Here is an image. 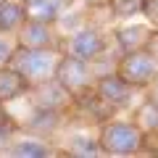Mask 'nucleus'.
Listing matches in <instances>:
<instances>
[{
	"label": "nucleus",
	"mask_w": 158,
	"mask_h": 158,
	"mask_svg": "<svg viewBox=\"0 0 158 158\" xmlns=\"http://www.w3.org/2000/svg\"><path fill=\"white\" fill-rule=\"evenodd\" d=\"M63 58V50L56 48H24L19 45L11 58V66L27 79L29 85H42L48 79L56 77V69Z\"/></svg>",
	"instance_id": "obj_2"
},
{
	"label": "nucleus",
	"mask_w": 158,
	"mask_h": 158,
	"mask_svg": "<svg viewBox=\"0 0 158 158\" xmlns=\"http://www.w3.org/2000/svg\"><path fill=\"white\" fill-rule=\"evenodd\" d=\"M113 71L124 82H129L135 90H148L150 82L158 77V58L153 56L150 48L148 50H135V53H121Z\"/></svg>",
	"instance_id": "obj_3"
},
{
	"label": "nucleus",
	"mask_w": 158,
	"mask_h": 158,
	"mask_svg": "<svg viewBox=\"0 0 158 158\" xmlns=\"http://www.w3.org/2000/svg\"><path fill=\"white\" fill-rule=\"evenodd\" d=\"M108 11L118 21H129L132 16H142L145 11V0H108Z\"/></svg>",
	"instance_id": "obj_16"
},
{
	"label": "nucleus",
	"mask_w": 158,
	"mask_h": 158,
	"mask_svg": "<svg viewBox=\"0 0 158 158\" xmlns=\"http://www.w3.org/2000/svg\"><path fill=\"white\" fill-rule=\"evenodd\" d=\"M132 118H135L137 127L148 135V140H150V137H156V140H158V103L156 100L145 98V100L132 111Z\"/></svg>",
	"instance_id": "obj_14"
},
{
	"label": "nucleus",
	"mask_w": 158,
	"mask_h": 158,
	"mask_svg": "<svg viewBox=\"0 0 158 158\" xmlns=\"http://www.w3.org/2000/svg\"><path fill=\"white\" fill-rule=\"evenodd\" d=\"M63 156H79V158H90V156H103L100 145H98V137L90 140L85 135H74L66 140V148H63Z\"/></svg>",
	"instance_id": "obj_15"
},
{
	"label": "nucleus",
	"mask_w": 158,
	"mask_h": 158,
	"mask_svg": "<svg viewBox=\"0 0 158 158\" xmlns=\"http://www.w3.org/2000/svg\"><path fill=\"white\" fill-rule=\"evenodd\" d=\"M16 48H19L16 34H3V32H0V66L11 63V58H13V53H16Z\"/></svg>",
	"instance_id": "obj_17"
},
{
	"label": "nucleus",
	"mask_w": 158,
	"mask_h": 158,
	"mask_svg": "<svg viewBox=\"0 0 158 158\" xmlns=\"http://www.w3.org/2000/svg\"><path fill=\"white\" fill-rule=\"evenodd\" d=\"M29 90H32V85H29L11 63L0 66V103L21 100V98L29 95Z\"/></svg>",
	"instance_id": "obj_11"
},
{
	"label": "nucleus",
	"mask_w": 158,
	"mask_h": 158,
	"mask_svg": "<svg viewBox=\"0 0 158 158\" xmlns=\"http://www.w3.org/2000/svg\"><path fill=\"white\" fill-rule=\"evenodd\" d=\"M0 156H19V158H48V156H63L53 145H48L45 137H29V140H16L11 145L0 148Z\"/></svg>",
	"instance_id": "obj_10"
},
{
	"label": "nucleus",
	"mask_w": 158,
	"mask_h": 158,
	"mask_svg": "<svg viewBox=\"0 0 158 158\" xmlns=\"http://www.w3.org/2000/svg\"><path fill=\"white\" fill-rule=\"evenodd\" d=\"M153 34L156 29L150 24H124V27L113 29V40L121 53H135V50H148L153 42Z\"/></svg>",
	"instance_id": "obj_8"
},
{
	"label": "nucleus",
	"mask_w": 158,
	"mask_h": 158,
	"mask_svg": "<svg viewBox=\"0 0 158 158\" xmlns=\"http://www.w3.org/2000/svg\"><path fill=\"white\" fill-rule=\"evenodd\" d=\"M145 98H150V100H156V103H158V77L153 79V82H150V87L145 90Z\"/></svg>",
	"instance_id": "obj_19"
},
{
	"label": "nucleus",
	"mask_w": 158,
	"mask_h": 158,
	"mask_svg": "<svg viewBox=\"0 0 158 158\" xmlns=\"http://www.w3.org/2000/svg\"><path fill=\"white\" fill-rule=\"evenodd\" d=\"M63 53H69V56H77L82 58V61H98V58L106 56L108 50V37L106 32H103L100 27H95V24H85V27L74 29L69 37H63Z\"/></svg>",
	"instance_id": "obj_4"
},
{
	"label": "nucleus",
	"mask_w": 158,
	"mask_h": 158,
	"mask_svg": "<svg viewBox=\"0 0 158 158\" xmlns=\"http://www.w3.org/2000/svg\"><path fill=\"white\" fill-rule=\"evenodd\" d=\"M87 6H92V8H98V6H108V0H85Z\"/></svg>",
	"instance_id": "obj_21"
},
{
	"label": "nucleus",
	"mask_w": 158,
	"mask_h": 158,
	"mask_svg": "<svg viewBox=\"0 0 158 158\" xmlns=\"http://www.w3.org/2000/svg\"><path fill=\"white\" fill-rule=\"evenodd\" d=\"M74 0H24L27 21H42V24H58L71 8Z\"/></svg>",
	"instance_id": "obj_9"
},
{
	"label": "nucleus",
	"mask_w": 158,
	"mask_h": 158,
	"mask_svg": "<svg viewBox=\"0 0 158 158\" xmlns=\"http://www.w3.org/2000/svg\"><path fill=\"white\" fill-rule=\"evenodd\" d=\"M56 79L71 92V98H79L85 92L95 90V82H98V74H95V66L90 61H82L77 56H69L63 53L61 63L56 69Z\"/></svg>",
	"instance_id": "obj_5"
},
{
	"label": "nucleus",
	"mask_w": 158,
	"mask_h": 158,
	"mask_svg": "<svg viewBox=\"0 0 158 158\" xmlns=\"http://www.w3.org/2000/svg\"><path fill=\"white\" fill-rule=\"evenodd\" d=\"M0 3H3V0H0Z\"/></svg>",
	"instance_id": "obj_22"
},
{
	"label": "nucleus",
	"mask_w": 158,
	"mask_h": 158,
	"mask_svg": "<svg viewBox=\"0 0 158 158\" xmlns=\"http://www.w3.org/2000/svg\"><path fill=\"white\" fill-rule=\"evenodd\" d=\"M27 21V11H24V0L13 3V0H3L0 3V32L3 34H16Z\"/></svg>",
	"instance_id": "obj_13"
},
{
	"label": "nucleus",
	"mask_w": 158,
	"mask_h": 158,
	"mask_svg": "<svg viewBox=\"0 0 158 158\" xmlns=\"http://www.w3.org/2000/svg\"><path fill=\"white\" fill-rule=\"evenodd\" d=\"M95 92L108 103V106H113L116 111H124V108H132L135 92H140V90H135L129 82H124L116 71H113V74L108 71V74H100V77H98Z\"/></svg>",
	"instance_id": "obj_6"
},
{
	"label": "nucleus",
	"mask_w": 158,
	"mask_h": 158,
	"mask_svg": "<svg viewBox=\"0 0 158 158\" xmlns=\"http://www.w3.org/2000/svg\"><path fill=\"white\" fill-rule=\"evenodd\" d=\"M16 40L24 48H63V37L56 32V24L42 21H24V27L16 32Z\"/></svg>",
	"instance_id": "obj_7"
},
{
	"label": "nucleus",
	"mask_w": 158,
	"mask_h": 158,
	"mask_svg": "<svg viewBox=\"0 0 158 158\" xmlns=\"http://www.w3.org/2000/svg\"><path fill=\"white\" fill-rule=\"evenodd\" d=\"M98 145L103 156H137L148 148V135L135 118H108L98 127Z\"/></svg>",
	"instance_id": "obj_1"
},
{
	"label": "nucleus",
	"mask_w": 158,
	"mask_h": 158,
	"mask_svg": "<svg viewBox=\"0 0 158 158\" xmlns=\"http://www.w3.org/2000/svg\"><path fill=\"white\" fill-rule=\"evenodd\" d=\"M150 50H153V56L158 58V32L153 34V42H150Z\"/></svg>",
	"instance_id": "obj_20"
},
{
	"label": "nucleus",
	"mask_w": 158,
	"mask_h": 158,
	"mask_svg": "<svg viewBox=\"0 0 158 158\" xmlns=\"http://www.w3.org/2000/svg\"><path fill=\"white\" fill-rule=\"evenodd\" d=\"M61 124H63V113H61V111L34 108V116L24 124V129L32 132V135H37V137H45V140H48L50 135H56V132L61 129Z\"/></svg>",
	"instance_id": "obj_12"
},
{
	"label": "nucleus",
	"mask_w": 158,
	"mask_h": 158,
	"mask_svg": "<svg viewBox=\"0 0 158 158\" xmlns=\"http://www.w3.org/2000/svg\"><path fill=\"white\" fill-rule=\"evenodd\" d=\"M145 21L158 32V0H145V11H142Z\"/></svg>",
	"instance_id": "obj_18"
}]
</instances>
